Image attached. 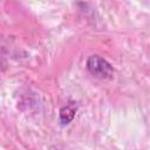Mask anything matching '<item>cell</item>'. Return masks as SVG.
I'll return each mask as SVG.
<instances>
[{
    "label": "cell",
    "mask_w": 150,
    "mask_h": 150,
    "mask_svg": "<svg viewBox=\"0 0 150 150\" xmlns=\"http://www.w3.org/2000/svg\"><path fill=\"white\" fill-rule=\"evenodd\" d=\"M87 69L89 73L98 79H111L114 75L112 66L100 55H90L87 60Z\"/></svg>",
    "instance_id": "cell-1"
},
{
    "label": "cell",
    "mask_w": 150,
    "mask_h": 150,
    "mask_svg": "<svg viewBox=\"0 0 150 150\" xmlns=\"http://www.w3.org/2000/svg\"><path fill=\"white\" fill-rule=\"evenodd\" d=\"M76 110H77V104L76 102L71 101V102H68L66 105H63L61 109H60V122L62 124H68L73 121V118L75 117V114H76Z\"/></svg>",
    "instance_id": "cell-2"
}]
</instances>
